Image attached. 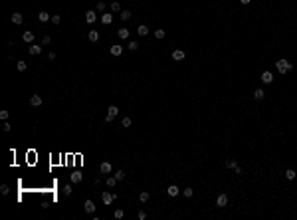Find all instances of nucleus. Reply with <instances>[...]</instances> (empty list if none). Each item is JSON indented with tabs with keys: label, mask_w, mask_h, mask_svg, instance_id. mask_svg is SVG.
<instances>
[{
	"label": "nucleus",
	"mask_w": 297,
	"mask_h": 220,
	"mask_svg": "<svg viewBox=\"0 0 297 220\" xmlns=\"http://www.w3.org/2000/svg\"><path fill=\"white\" fill-rule=\"evenodd\" d=\"M275 67H277V71H279V74H289V71L293 69V64H289L285 58H281V60H277V62H275Z\"/></svg>",
	"instance_id": "f257e3e1"
},
{
	"label": "nucleus",
	"mask_w": 297,
	"mask_h": 220,
	"mask_svg": "<svg viewBox=\"0 0 297 220\" xmlns=\"http://www.w3.org/2000/svg\"><path fill=\"white\" fill-rule=\"evenodd\" d=\"M101 200H103L105 206H109L111 202L115 200V194H113V192H103V194H101Z\"/></svg>",
	"instance_id": "f03ea898"
},
{
	"label": "nucleus",
	"mask_w": 297,
	"mask_h": 220,
	"mask_svg": "<svg viewBox=\"0 0 297 220\" xmlns=\"http://www.w3.org/2000/svg\"><path fill=\"white\" fill-rule=\"evenodd\" d=\"M228 204V194H218V198H216V206L218 208H224Z\"/></svg>",
	"instance_id": "7ed1b4c3"
},
{
	"label": "nucleus",
	"mask_w": 297,
	"mask_h": 220,
	"mask_svg": "<svg viewBox=\"0 0 297 220\" xmlns=\"http://www.w3.org/2000/svg\"><path fill=\"white\" fill-rule=\"evenodd\" d=\"M83 210H85L87 214H93V212H95V204H93V200H85V202H83Z\"/></svg>",
	"instance_id": "20e7f679"
},
{
	"label": "nucleus",
	"mask_w": 297,
	"mask_h": 220,
	"mask_svg": "<svg viewBox=\"0 0 297 220\" xmlns=\"http://www.w3.org/2000/svg\"><path fill=\"white\" fill-rule=\"evenodd\" d=\"M30 105H32V107H40V105H42V97H40L38 93H34L32 97H30Z\"/></svg>",
	"instance_id": "39448f33"
},
{
	"label": "nucleus",
	"mask_w": 297,
	"mask_h": 220,
	"mask_svg": "<svg viewBox=\"0 0 297 220\" xmlns=\"http://www.w3.org/2000/svg\"><path fill=\"white\" fill-rule=\"evenodd\" d=\"M95 20H97V14H95L93 10H87V12H85V22H87V24H93Z\"/></svg>",
	"instance_id": "423d86ee"
},
{
	"label": "nucleus",
	"mask_w": 297,
	"mask_h": 220,
	"mask_svg": "<svg viewBox=\"0 0 297 220\" xmlns=\"http://www.w3.org/2000/svg\"><path fill=\"white\" fill-rule=\"evenodd\" d=\"M99 20H101V24H105V26H109V24L113 22V16H111V14H107V12H103Z\"/></svg>",
	"instance_id": "0eeeda50"
},
{
	"label": "nucleus",
	"mask_w": 297,
	"mask_h": 220,
	"mask_svg": "<svg viewBox=\"0 0 297 220\" xmlns=\"http://www.w3.org/2000/svg\"><path fill=\"white\" fill-rule=\"evenodd\" d=\"M99 171H101V175H109L111 171H113V167H111V163H101Z\"/></svg>",
	"instance_id": "6e6552de"
},
{
	"label": "nucleus",
	"mask_w": 297,
	"mask_h": 220,
	"mask_svg": "<svg viewBox=\"0 0 297 220\" xmlns=\"http://www.w3.org/2000/svg\"><path fill=\"white\" fill-rule=\"evenodd\" d=\"M81 178H83V175H81L79 171H75V173H71V176H69V180H71L73 185H77V183H81Z\"/></svg>",
	"instance_id": "1a4fd4ad"
},
{
	"label": "nucleus",
	"mask_w": 297,
	"mask_h": 220,
	"mask_svg": "<svg viewBox=\"0 0 297 220\" xmlns=\"http://www.w3.org/2000/svg\"><path fill=\"white\" fill-rule=\"evenodd\" d=\"M12 22L16 24V26H20V24L24 22V16L20 14V12H14V14H12Z\"/></svg>",
	"instance_id": "9d476101"
},
{
	"label": "nucleus",
	"mask_w": 297,
	"mask_h": 220,
	"mask_svg": "<svg viewBox=\"0 0 297 220\" xmlns=\"http://www.w3.org/2000/svg\"><path fill=\"white\" fill-rule=\"evenodd\" d=\"M38 20H40V22H42V24H46V22H48V20H52V16H50V14H48V12H46V10H42V12H40V14H38Z\"/></svg>",
	"instance_id": "9b49d317"
},
{
	"label": "nucleus",
	"mask_w": 297,
	"mask_h": 220,
	"mask_svg": "<svg viewBox=\"0 0 297 220\" xmlns=\"http://www.w3.org/2000/svg\"><path fill=\"white\" fill-rule=\"evenodd\" d=\"M262 81H264V83H271V81H273V74H271V71H264V74H262Z\"/></svg>",
	"instance_id": "f8f14e48"
},
{
	"label": "nucleus",
	"mask_w": 297,
	"mask_h": 220,
	"mask_svg": "<svg viewBox=\"0 0 297 220\" xmlns=\"http://www.w3.org/2000/svg\"><path fill=\"white\" fill-rule=\"evenodd\" d=\"M28 50H30V54H32V56H40V54H42V46H38V44H32Z\"/></svg>",
	"instance_id": "ddd939ff"
},
{
	"label": "nucleus",
	"mask_w": 297,
	"mask_h": 220,
	"mask_svg": "<svg viewBox=\"0 0 297 220\" xmlns=\"http://www.w3.org/2000/svg\"><path fill=\"white\" fill-rule=\"evenodd\" d=\"M166 192H168V196H176V194L180 192V188L176 187V185H170V187L166 188Z\"/></svg>",
	"instance_id": "4468645a"
},
{
	"label": "nucleus",
	"mask_w": 297,
	"mask_h": 220,
	"mask_svg": "<svg viewBox=\"0 0 297 220\" xmlns=\"http://www.w3.org/2000/svg\"><path fill=\"white\" fill-rule=\"evenodd\" d=\"M172 60H174V62L184 60V52H182V50H174V52H172Z\"/></svg>",
	"instance_id": "2eb2a0df"
},
{
	"label": "nucleus",
	"mask_w": 297,
	"mask_h": 220,
	"mask_svg": "<svg viewBox=\"0 0 297 220\" xmlns=\"http://www.w3.org/2000/svg\"><path fill=\"white\" fill-rule=\"evenodd\" d=\"M117 36H119L121 40H127V38H129V30H127V28H119V30H117Z\"/></svg>",
	"instance_id": "dca6fc26"
},
{
	"label": "nucleus",
	"mask_w": 297,
	"mask_h": 220,
	"mask_svg": "<svg viewBox=\"0 0 297 220\" xmlns=\"http://www.w3.org/2000/svg\"><path fill=\"white\" fill-rule=\"evenodd\" d=\"M87 38H89V42H97V40H99V32H97V30H91V32L87 34Z\"/></svg>",
	"instance_id": "f3484780"
},
{
	"label": "nucleus",
	"mask_w": 297,
	"mask_h": 220,
	"mask_svg": "<svg viewBox=\"0 0 297 220\" xmlns=\"http://www.w3.org/2000/svg\"><path fill=\"white\" fill-rule=\"evenodd\" d=\"M253 97L258 99V101H262V99L265 97V91L264 89H255V91H253Z\"/></svg>",
	"instance_id": "a211bd4d"
},
{
	"label": "nucleus",
	"mask_w": 297,
	"mask_h": 220,
	"mask_svg": "<svg viewBox=\"0 0 297 220\" xmlns=\"http://www.w3.org/2000/svg\"><path fill=\"white\" fill-rule=\"evenodd\" d=\"M121 52H123V48H121L119 44L111 46V54H113V56H121Z\"/></svg>",
	"instance_id": "6ab92c4d"
},
{
	"label": "nucleus",
	"mask_w": 297,
	"mask_h": 220,
	"mask_svg": "<svg viewBox=\"0 0 297 220\" xmlns=\"http://www.w3.org/2000/svg\"><path fill=\"white\" fill-rule=\"evenodd\" d=\"M107 113H109V115H113V117H117V115H119V107H117V105H109Z\"/></svg>",
	"instance_id": "aec40b11"
},
{
	"label": "nucleus",
	"mask_w": 297,
	"mask_h": 220,
	"mask_svg": "<svg viewBox=\"0 0 297 220\" xmlns=\"http://www.w3.org/2000/svg\"><path fill=\"white\" fill-rule=\"evenodd\" d=\"M295 176H297V173L293 171V169H287V171H285V178H287V180H293Z\"/></svg>",
	"instance_id": "412c9836"
},
{
	"label": "nucleus",
	"mask_w": 297,
	"mask_h": 220,
	"mask_svg": "<svg viewBox=\"0 0 297 220\" xmlns=\"http://www.w3.org/2000/svg\"><path fill=\"white\" fill-rule=\"evenodd\" d=\"M22 40H24V42H34V34L32 32H24L22 34Z\"/></svg>",
	"instance_id": "4be33fe9"
},
{
	"label": "nucleus",
	"mask_w": 297,
	"mask_h": 220,
	"mask_svg": "<svg viewBox=\"0 0 297 220\" xmlns=\"http://www.w3.org/2000/svg\"><path fill=\"white\" fill-rule=\"evenodd\" d=\"M137 34H139V36H147V34H149V28L143 24V26H139V28H137Z\"/></svg>",
	"instance_id": "5701e85b"
},
{
	"label": "nucleus",
	"mask_w": 297,
	"mask_h": 220,
	"mask_svg": "<svg viewBox=\"0 0 297 220\" xmlns=\"http://www.w3.org/2000/svg\"><path fill=\"white\" fill-rule=\"evenodd\" d=\"M117 183H119V180H117L115 176H107V187H109V188H113Z\"/></svg>",
	"instance_id": "b1692460"
},
{
	"label": "nucleus",
	"mask_w": 297,
	"mask_h": 220,
	"mask_svg": "<svg viewBox=\"0 0 297 220\" xmlns=\"http://www.w3.org/2000/svg\"><path fill=\"white\" fill-rule=\"evenodd\" d=\"M119 18H121V20H131V12H129V10H123L121 14H119Z\"/></svg>",
	"instance_id": "393cba45"
},
{
	"label": "nucleus",
	"mask_w": 297,
	"mask_h": 220,
	"mask_svg": "<svg viewBox=\"0 0 297 220\" xmlns=\"http://www.w3.org/2000/svg\"><path fill=\"white\" fill-rule=\"evenodd\" d=\"M226 167H228V169H236V167H238V163H236L234 159H226Z\"/></svg>",
	"instance_id": "a878e982"
},
{
	"label": "nucleus",
	"mask_w": 297,
	"mask_h": 220,
	"mask_svg": "<svg viewBox=\"0 0 297 220\" xmlns=\"http://www.w3.org/2000/svg\"><path fill=\"white\" fill-rule=\"evenodd\" d=\"M139 200H141V202H147V200H149V192H147V190H143V192L139 194Z\"/></svg>",
	"instance_id": "bb28decb"
},
{
	"label": "nucleus",
	"mask_w": 297,
	"mask_h": 220,
	"mask_svg": "<svg viewBox=\"0 0 297 220\" xmlns=\"http://www.w3.org/2000/svg\"><path fill=\"white\" fill-rule=\"evenodd\" d=\"M111 10H113V12H121V4H119V2H111Z\"/></svg>",
	"instance_id": "cd10ccee"
},
{
	"label": "nucleus",
	"mask_w": 297,
	"mask_h": 220,
	"mask_svg": "<svg viewBox=\"0 0 297 220\" xmlns=\"http://www.w3.org/2000/svg\"><path fill=\"white\" fill-rule=\"evenodd\" d=\"M182 194H184V196H186V198H190V196H192V194H194V190H192V188H184V190H182Z\"/></svg>",
	"instance_id": "c85d7f7f"
},
{
	"label": "nucleus",
	"mask_w": 297,
	"mask_h": 220,
	"mask_svg": "<svg viewBox=\"0 0 297 220\" xmlns=\"http://www.w3.org/2000/svg\"><path fill=\"white\" fill-rule=\"evenodd\" d=\"M71 185H73V183H71ZM71 185H66V187H64V190H62L66 196H69V194H71Z\"/></svg>",
	"instance_id": "c756f323"
},
{
	"label": "nucleus",
	"mask_w": 297,
	"mask_h": 220,
	"mask_svg": "<svg viewBox=\"0 0 297 220\" xmlns=\"http://www.w3.org/2000/svg\"><path fill=\"white\" fill-rule=\"evenodd\" d=\"M154 38H156V40H163V38H165V30H156V32H154Z\"/></svg>",
	"instance_id": "7c9ffc66"
},
{
	"label": "nucleus",
	"mask_w": 297,
	"mask_h": 220,
	"mask_svg": "<svg viewBox=\"0 0 297 220\" xmlns=\"http://www.w3.org/2000/svg\"><path fill=\"white\" fill-rule=\"evenodd\" d=\"M26 67H28V64L20 60V62H18V69H20V71H26Z\"/></svg>",
	"instance_id": "2f4dec72"
},
{
	"label": "nucleus",
	"mask_w": 297,
	"mask_h": 220,
	"mask_svg": "<svg viewBox=\"0 0 297 220\" xmlns=\"http://www.w3.org/2000/svg\"><path fill=\"white\" fill-rule=\"evenodd\" d=\"M137 48H139V44H137L135 40H133V42H129V50H131V52H135Z\"/></svg>",
	"instance_id": "473e14b6"
},
{
	"label": "nucleus",
	"mask_w": 297,
	"mask_h": 220,
	"mask_svg": "<svg viewBox=\"0 0 297 220\" xmlns=\"http://www.w3.org/2000/svg\"><path fill=\"white\" fill-rule=\"evenodd\" d=\"M115 178H117V180H123V178H125V173H123V171H117V173H115Z\"/></svg>",
	"instance_id": "72a5a7b5"
},
{
	"label": "nucleus",
	"mask_w": 297,
	"mask_h": 220,
	"mask_svg": "<svg viewBox=\"0 0 297 220\" xmlns=\"http://www.w3.org/2000/svg\"><path fill=\"white\" fill-rule=\"evenodd\" d=\"M0 192H2V194H8V192H10L8 185H2V187H0Z\"/></svg>",
	"instance_id": "f704fd0d"
},
{
	"label": "nucleus",
	"mask_w": 297,
	"mask_h": 220,
	"mask_svg": "<svg viewBox=\"0 0 297 220\" xmlns=\"http://www.w3.org/2000/svg\"><path fill=\"white\" fill-rule=\"evenodd\" d=\"M50 42H52V38H50V36H44V38H42V46H48Z\"/></svg>",
	"instance_id": "c9c22d12"
},
{
	"label": "nucleus",
	"mask_w": 297,
	"mask_h": 220,
	"mask_svg": "<svg viewBox=\"0 0 297 220\" xmlns=\"http://www.w3.org/2000/svg\"><path fill=\"white\" fill-rule=\"evenodd\" d=\"M123 127H131V119L129 117H123Z\"/></svg>",
	"instance_id": "e433bc0d"
},
{
	"label": "nucleus",
	"mask_w": 297,
	"mask_h": 220,
	"mask_svg": "<svg viewBox=\"0 0 297 220\" xmlns=\"http://www.w3.org/2000/svg\"><path fill=\"white\" fill-rule=\"evenodd\" d=\"M52 22H54V24H60V22H62V16H60V14H57V16H52Z\"/></svg>",
	"instance_id": "4c0bfd02"
},
{
	"label": "nucleus",
	"mask_w": 297,
	"mask_h": 220,
	"mask_svg": "<svg viewBox=\"0 0 297 220\" xmlns=\"http://www.w3.org/2000/svg\"><path fill=\"white\" fill-rule=\"evenodd\" d=\"M105 10V2H97V12H103Z\"/></svg>",
	"instance_id": "58836bf2"
},
{
	"label": "nucleus",
	"mask_w": 297,
	"mask_h": 220,
	"mask_svg": "<svg viewBox=\"0 0 297 220\" xmlns=\"http://www.w3.org/2000/svg\"><path fill=\"white\" fill-rule=\"evenodd\" d=\"M115 218H123V210H121V208L115 210Z\"/></svg>",
	"instance_id": "ea45409f"
},
{
	"label": "nucleus",
	"mask_w": 297,
	"mask_h": 220,
	"mask_svg": "<svg viewBox=\"0 0 297 220\" xmlns=\"http://www.w3.org/2000/svg\"><path fill=\"white\" fill-rule=\"evenodd\" d=\"M0 119L6 121V119H8V111H0Z\"/></svg>",
	"instance_id": "a19ab883"
},
{
	"label": "nucleus",
	"mask_w": 297,
	"mask_h": 220,
	"mask_svg": "<svg viewBox=\"0 0 297 220\" xmlns=\"http://www.w3.org/2000/svg\"><path fill=\"white\" fill-rule=\"evenodd\" d=\"M113 119H115V117H113V115H109V113L105 115V123H111V121H113Z\"/></svg>",
	"instance_id": "79ce46f5"
},
{
	"label": "nucleus",
	"mask_w": 297,
	"mask_h": 220,
	"mask_svg": "<svg viewBox=\"0 0 297 220\" xmlns=\"http://www.w3.org/2000/svg\"><path fill=\"white\" fill-rule=\"evenodd\" d=\"M48 60H50V62H54V60H55V54H54V52H50V54H48Z\"/></svg>",
	"instance_id": "37998d69"
},
{
	"label": "nucleus",
	"mask_w": 297,
	"mask_h": 220,
	"mask_svg": "<svg viewBox=\"0 0 297 220\" xmlns=\"http://www.w3.org/2000/svg\"><path fill=\"white\" fill-rule=\"evenodd\" d=\"M145 218H147V214H145L143 210H139V220H145Z\"/></svg>",
	"instance_id": "c03bdc74"
},
{
	"label": "nucleus",
	"mask_w": 297,
	"mask_h": 220,
	"mask_svg": "<svg viewBox=\"0 0 297 220\" xmlns=\"http://www.w3.org/2000/svg\"><path fill=\"white\" fill-rule=\"evenodd\" d=\"M2 129L8 133V131H10V123H4V125H2Z\"/></svg>",
	"instance_id": "a18cd8bd"
},
{
	"label": "nucleus",
	"mask_w": 297,
	"mask_h": 220,
	"mask_svg": "<svg viewBox=\"0 0 297 220\" xmlns=\"http://www.w3.org/2000/svg\"><path fill=\"white\" fill-rule=\"evenodd\" d=\"M240 2H242V4H250L252 0H240Z\"/></svg>",
	"instance_id": "49530a36"
}]
</instances>
